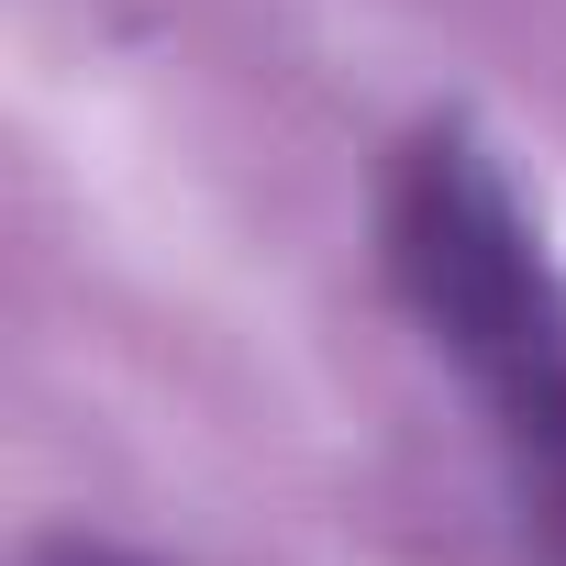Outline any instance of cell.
Instances as JSON below:
<instances>
[{
    "label": "cell",
    "instance_id": "6da1fadb",
    "mask_svg": "<svg viewBox=\"0 0 566 566\" xmlns=\"http://www.w3.org/2000/svg\"><path fill=\"white\" fill-rule=\"evenodd\" d=\"M378 255H389L411 334L478 400V433L500 444V478H511L533 544L566 566V266H555L544 211L522 200L511 156L455 112L422 123L389 156Z\"/></svg>",
    "mask_w": 566,
    "mask_h": 566
},
{
    "label": "cell",
    "instance_id": "7a4b0ae2",
    "mask_svg": "<svg viewBox=\"0 0 566 566\" xmlns=\"http://www.w3.org/2000/svg\"><path fill=\"white\" fill-rule=\"evenodd\" d=\"M34 566H167V555H134V544H90V533H56Z\"/></svg>",
    "mask_w": 566,
    "mask_h": 566
}]
</instances>
